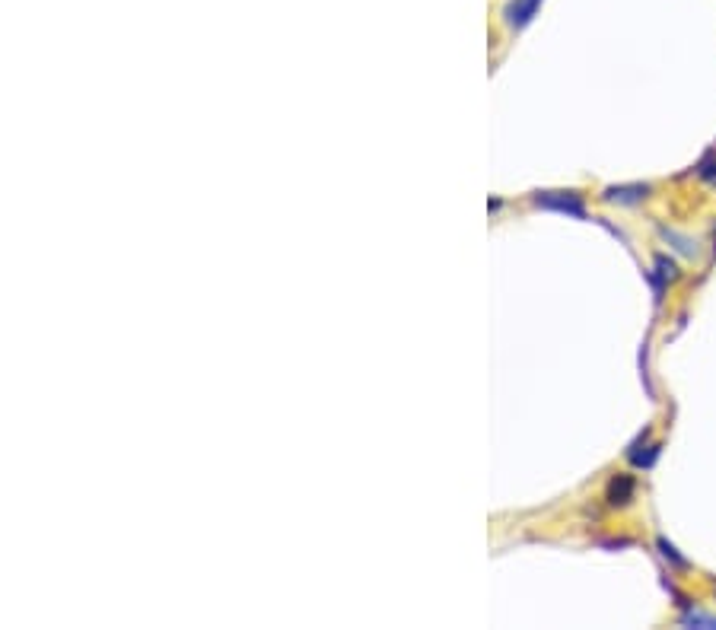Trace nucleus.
Here are the masks:
<instances>
[{"instance_id":"nucleus-1","label":"nucleus","mask_w":716,"mask_h":630,"mask_svg":"<svg viewBox=\"0 0 716 630\" xmlns=\"http://www.w3.org/2000/svg\"><path fill=\"white\" fill-rule=\"evenodd\" d=\"M535 204L545 207V210H557V214L580 217V220L586 217V207H583L580 191H538Z\"/></svg>"},{"instance_id":"nucleus-2","label":"nucleus","mask_w":716,"mask_h":630,"mask_svg":"<svg viewBox=\"0 0 716 630\" xmlns=\"http://www.w3.org/2000/svg\"><path fill=\"white\" fill-rule=\"evenodd\" d=\"M538 7H541V0H510V4L503 7V20L510 29H522L532 23Z\"/></svg>"},{"instance_id":"nucleus-3","label":"nucleus","mask_w":716,"mask_h":630,"mask_svg":"<svg viewBox=\"0 0 716 630\" xmlns=\"http://www.w3.org/2000/svg\"><path fill=\"white\" fill-rule=\"evenodd\" d=\"M634 494H637V481L631 478V475H615L608 481V490H605V500L611 503V506H627L634 500Z\"/></svg>"},{"instance_id":"nucleus-4","label":"nucleus","mask_w":716,"mask_h":630,"mask_svg":"<svg viewBox=\"0 0 716 630\" xmlns=\"http://www.w3.org/2000/svg\"><path fill=\"white\" fill-rule=\"evenodd\" d=\"M646 195H650V185H643V182L605 188V201H611V204H640Z\"/></svg>"},{"instance_id":"nucleus-5","label":"nucleus","mask_w":716,"mask_h":630,"mask_svg":"<svg viewBox=\"0 0 716 630\" xmlns=\"http://www.w3.org/2000/svg\"><path fill=\"white\" fill-rule=\"evenodd\" d=\"M681 624H685V627H707V630H716V615H707V611L688 608L685 615H681Z\"/></svg>"},{"instance_id":"nucleus-6","label":"nucleus","mask_w":716,"mask_h":630,"mask_svg":"<svg viewBox=\"0 0 716 630\" xmlns=\"http://www.w3.org/2000/svg\"><path fill=\"white\" fill-rule=\"evenodd\" d=\"M656 545H659V551H662V557H666V560H672V564L678 567V570H688V560L685 557H681L678 551H675V545H672V541L669 538H656Z\"/></svg>"},{"instance_id":"nucleus-7","label":"nucleus","mask_w":716,"mask_h":630,"mask_svg":"<svg viewBox=\"0 0 716 630\" xmlns=\"http://www.w3.org/2000/svg\"><path fill=\"white\" fill-rule=\"evenodd\" d=\"M662 236H666L669 242H675V249H678L681 255H688V258H691V255L697 252V249H694V242H691L688 236H678V233H672V230H662Z\"/></svg>"},{"instance_id":"nucleus-8","label":"nucleus","mask_w":716,"mask_h":630,"mask_svg":"<svg viewBox=\"0 0 716 630\" xmlns=\"http://www.w3.org/2000/svg\"><path fill=\"white\" fill-rule=\"evenodd\" d=\"M697 172H701V179H707V182L716 185V163H710V156H707L701 166H697Z\"/></svg>"}]
</instances>
